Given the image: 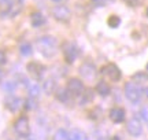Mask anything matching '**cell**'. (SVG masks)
<instances>
[{
    "label": "cell",
    "mask_w": 148,
    "mask_h": 140,
    "mask_svg": "<svg viewBox=\"0 0 148 140\" xmlns=\"http://www.w3.org/2000/svg\"><path fill=\"white\" fill-rule=\"evenodd\" d=\"M108 117L112 122H115V124H121L125 121L126 118V113H125V110L122 107H112L110 110V114H108Z\"/></svg>",
    "instance_id": "12"
},
{
    "label": "cell",
    "mask_w": 148,
    "mask_h": 140,
    "mask_svg": "<svg viewBox=\"0 0 148 140\" xmlns=\"http://www.w3.org/2000/svg\"><path fill=\"white\" fill-rule=\"evenodd\" d=\"M107 23H108V26L112 27V29H115V27L119 26V23H121V19H119V16L116 15H111L110 18H108V21H107Z\"/></svg>",
    "instance_id": "21"
},
{
    "label": "cell",
    "mask_w": 148,
    "mask_h": 140,
    "mask_svg": "<svg viewBox=\"0 0 148 140\" xmlns=\"http://www.w3.org/2000/svg\"><path fill=\"white\" fill-rule=\"evenodd\" d=\"M52 1H55V3H60V1H63V0H52Z\"/></svg>",
    "instance_id": "29"
},
{
    "label": "cell",
    "mask_w": 148,
    "mask_h": 140,
    "mask_svg": "<svg viewBox=\"0 0 148 140\" xmlns=\"http://www.w3.org/2000/svg\"><path fill=\"white\" fill-rule=\"evenodd\" d=\"M7 63V54L3 49H0V66H3Z\"/></svg>",
    "instance_id": "24"
},
{
    "label": "cell",
    "mask_w": 148,
    "mask_h": 140,
    "mask_svg": "<svg viewBox=\"0 0 148 140\" xmlns=\"http://www.w3.org/2000/svg\"><path fill=\"white\" fill-rule=\"evenodd\" d=\"M16 88V84H14V82H11V81H8V82H4V85H3V89L7 92H12L14 89Z\"/></svg>",
    "instance_id": "23"
},
{
    "label": "cell",
    "mask_w": 148,
    "mask_h": 140,
    "mask_svg": "<svg viewBox=\"0 0 148 140\" xmlns=\"http://www.w3.org/2000/svg\"><path fill=\"white\" fill-rule=\"evenodd\" d=\"M22 104H23V100L21 97H16L14 95H10V96L5 97L4 100V106L5 108H8L11 113H16L22 108Z\"/></svg>",
    "instance_id": "11"
},
{
    "label": "cell",
    "mask_w": 148,
    "mask_h": 140,
    "mask_svg": "<svg viewBox=\"0 0 148 140\" xmlns=\"http://www.w3.org/2000/svg\"><path fill=\"white\" fill-rule=\"evenodd\" d=\"M56 99H58L59 102H62V103L67 102V100L70 99V92L67 91V88H66V89H64V88L58 89V91H56Z\"/></svg>",
    "instance_id": "18"
},
{
    "label": "cell",
    "mask_w": 148,
    "mask_h": 140,
    "mask_svg": "<svg viewBox=\"0 0 148 140\" xmlns=\"http://www.w3.org/2000/svg\"><path fill=\"white\" fill-rule=\"evenodd\" d=\"M52 139L53 140H67L69 139V133L64 129H58L55 132V135H53Z\"/></svg>",
    "instance_id": "20"
},
{
    "label": "cell",
    "mask_w": 148,
    "mask_h": 140,
    "mask_svg": "<svg viewBox=\"0 0 148 140\" xmlns=\"http://www.w3.org/2000/svg\"><path fill=\"white\" fill-rule=\"evenodd\" d=\"M45 66L41 65V63H38V62H36V60H32V62H29L26 66V70L27 73L32 75L33 78H36V80H38V78H41L42 74L45 73Z\"/></svg>",
    "instance_id": "7"
},
{
    "label": "cell",
    "mask_w": 148,
    "mask_h": 140,
    "mask_svg": "<svg viewBox=\"0 0 148 140\" xmlns=\"http://www.w3.org/2000/svg\"><path fill=\"white\" fill-rule=\"evenodd\" d=\"M51 14H52V16L56 19V21L62 22V23L69 22L70 18H71V11H70V8L66 7V5H63V4H59V5L52 7Z\"/></svg>",
    "instance_id": "4"
},
{
    "label": "cell",
    "mask_w": 148,
    "mask_h": 140,
    "mask_svg": "<svg viewBox=\"0 0 148 140\" xmlns=\"http://www.w3.org/2000/svg\"><path fill=\"white\" fill-rule=\"evenodd\" d=\"M62 49H63V58L67 63H73L74 60L77 59V56H78V49H77V47H75L74 44L64 43Z\"/></svg>",
    "instance_id": "9"
},
{
    "label": "cell",
    "mask_w": 148,
    "mask_h": 140,
    "mask_svg": "<svg viewBox=\"0 0 148 140\" xmlns=\"http://www.w3.org/2000/svg\"><path fill=\"white\" fill-rule=\"evenodd\" d=\"M36 45L38 52L45 58H52V56L58 54L59 43L56 37H53V36H41L37 40Z\"/></svg>",
    "instance_id": "1"
},
{
    "label": "cell",
    "mask_w": 148,
    "mask_h": 140,
    "mask_svg": "<svg viewBox=\"0 0 148 140\" xmlns=\"http://www.w3.org/2000/svg\"><path fill=\"white\" fill-rule=\"evenodd\" d=\"M79 74L86 81H92L96 78V67L90 62H84L79 66Z\"/></svg>",
    "instance_id": "6"
},
{
    "label": "cell",
    "mask_w": 148,
    "mask_h": 140,
    "mask_svg": "<svg viewBox=\"0 0 148 140\" xmlns=\"http://www.w3.org/2000/svg\"><path fill=\"white\" fill-rule=\"evenodd\" d=\"M26 89H27V92H29V96L33 97V99H37V96L40 95V86H38L37 82H30V81H27Z\"/></svg>",
    "instance_id": "15"
},
{
    "label": "cell",
    "mask_w": 148,
    "mask_h": 140,
    "mask_svg": "<svg viewBox=\"0 0 148 140\" xmlns=\"http://www.w3.org/2000/svg\"><path fill=\"white\" fill-rule=\"evenodd\" d=\"M126 130L129 135L134 136V137H137V136L141 135V133H143V125L140 122V119L136 118V117H133V118L129 119L126 124Z\"/></svg>",
    "instance_id": "10"
},
{
    "label": "cell",
    "mask_w": 148,
    "mask_h": 140,
    "mask_svg": "<svg viewBox=\"0 0 148 140\" xmlns=\"http://www.w3.org/2000/svg\"><path fill=\"white\" fill-rule=\"evenodd\" d=\"M30 23H32L34 27H40L45 23V18L40 11H34L30 14Z\"/></svg>",
    "instance_id": "13"
},
{
    "label": "cell",
    "mask_w": 148,
    "mask_h": 140,
    "mask_svg": "<svg viewBox=\"0 0 148 140\" xmlns=\"http://www.w3.org/2000/svg\"><path fill=\"white\" fill-rule=\"evenodd\" d=\"M19 51L23 56H29V55H32V45L29 43H22L19 45Z\"/></svg>",
    "instance_id": "19"
},
{
    "label": "cell",
    "mask_w": 148,
    "mask_h": 140,
    "mask_svg": "<svg viewBox=\"0 0 148 140\" xmlns=\"http://www.w3.org/2000/svg\"><path fill=\"white\" fill-rule=\"evenodd\" d=\"M125 1H127V3H129V4H136V1H138V0H125Z\"/></svg>",
    "instance_id": "28"
},
{
    "label": "cell",
    "mask_w": 148,
    "mask_h": 140,
    "mask_svg": "<svg viewBox=\"0 0 148 140\" xmlns=\"http://www.w3.org/2000/svg\"><path fill=\"white\" fill-rule=\"evenodd\" d=\"M14 132L19 137H27L30 133V124H29V118L26 115H21L18 117L16 121L14 122Z\"/></svg>",
    "instance_id": "3"
},
{
    "label": "cell",
    "mask_w": 148,
    "mask_h": 140,
    "mask_svg": "<svg viewBox=\"0 0 148 140\" xmlns=\"http://www.w3.org/2000/svg\"><path fill=\"white\" fill-rule=\"evenodd\" d=\"M145 96L148 97V88H147V89H145Z\"/></svg>",
    "instance_id": "30"
},
{
    "label": "cell",
    "mask_w": 148,
    "mask_h": 140,
    "mask_svg": "<svg viewBox=\"0 0 148 140\" xmlns=\"http://www.w3.org/2000/svg\"><path fill=\"white\" fill-rule=\"evenodd\" d=\"M123 92H125L126 99L130 100L132 103H138L140 99H141V95H143V89H141L140 84H136V82H132V81L125 84Z\"/></svg>",
    "instance_id": "2"
},
{
    "label": "cell",
    "mask_w": 148,
    "mask_h": 140,
    "mask_svg": "<svg viewBox=\"0 0 148 140\" xmlns=\"http://www.w3.org/2000/svg\"><path fill=\"white\" fill-rule=\"evenodd\" d=\"M141 117H143V119L145 122H148V106H144L141 108Z\"/></svg>",
    "instance_id": "25"
},
{
    "label": "cell",
    "mask_w": 148,
    "mask_h": 140,
    "mask_svg": "<svg viewBox=\"0 0 148 140\" xmlns=\"http://www.w3.org/2000/svg\"><path fill=\"white\" fill-rule=\"evenodd\" d=\"M133 80L137 81V84H144V82L148 81V75L145 74V73H143V71H140V73L133 75Z\"/></svg>",
    "instance_id": "22"
},
{
    "label": "cell",
    "mask_w": 148,
    "mask_h": 140,
    "mask_svg": "<svg viewBox=\"0 0 148 140\" xmlns=\"http://www.w3.org/2000/svg\"><path fill=\"white\" fill-rule=\"evenodd\" d=\"M100 73L104 75V77H107L108 80L114 81V82L121 80V75H122L119 67H118L116 65H114V63H108V65L103 66L101 70H100Z\"/></svg>",
    "instance_id": "5"
},
{
    "label": "cell",
    "mask_w": 148,
    "mask_h": 140,
    "mask_svg": "<svg viewBox=\"0 0 148 140\" xmlns=\"http://www.w3.org/2000/svg\"><path fill=\"white\" fill-rule=\"evenodd\" d=\"M145 12H147V16H148V8H147V11H145Z\"/></svg>",
    "instance_id": "31"
},
{
    "label": "cell",
    "mask_w": 148,
    "mask_h": 140,
    "mask_svg": "<svg viewBox=\"0 0 148 140\" xmlns=\"http://www.w3.org/2000/svg\"><path fill=\"white\" fill-rule=\"evenodd\" d=\"M55 88H56V84H55V80L53 78H47L42 84V89L47 95H51L55 92Z\"/></svg>",
    "instance_id": "17"
},
{
    "label": "cell",
    "mask_w": 148,
    "mask_h": 140,
    "mask_svg": "<svg viewBox=\"0 0 148 140\" xmlns=\"http://www.w3.org/2000/svg\"><path fill=\"white\" fill-rule=\"evenodd\" d=\"M90 1L95 5H97V7H101V5H104L107 3V0H90Z\"/></svg>",
    "instance_id": "26"
},
{
    "label": "cell",
    "mask_w": 148,
    "mask_h": 140,
    "mask_svg": "<svg viewBox=\"0 0 148 140\" xmlns=\"http://www.w3.org/2000/svg\"><path fill=\"white\" fill-rule=\"evenodd\" d=\"M96 92H97L100 96H108L111 92V86L107 84L106 81H99L97 85H96Z\"/></svg>",
    "instance_id": "14"
},
{
    "label": "cell",
    "mask_w": 148,
    "mask_h": 140,
    "mask_svg": "<svg viewBox=\"0 0 148 140\" xmlns=\"http://www.w3.org/2000/svg\"><path fill=\"white\" fill-rule=\"evenodd\" d=\"M67 140H89L88 135L79 129H73L69 133V139Z\"/></svg>",
    "instance_id": "16"
},
{
    "label": "cell",
    "mask_w": 148,
    "mask_h": 140,
    "mask_svg": "<svg viewBox=\"0 0 148 140\" xmlns=\"http://www.w3.org/2000/svg\"><path fill=\"white\" fill-rule=\"evenodd\" d=\"M67 91H69L70 95H73V96H79V95L85 91L82 81L79 80V78H77V77L70 78V80L67 81Z\"/></svg>",
    "instance_id": "8"
},
{
    "label": "cell",
    "mask_w": 148,
    "mask_h": 140,
    "mask_svg": "<svg viewBox=\"0 0 148 140\" xmlns=\"http://www.w3.org/2000/svg\"><path fill=\"white\" fill-rule=\"evenodd\" d=\"M3 78H4V71H3V70L0 69V82L3 81Z\"/></svg>",
    "instance_id": "27"
}]
</instances>
